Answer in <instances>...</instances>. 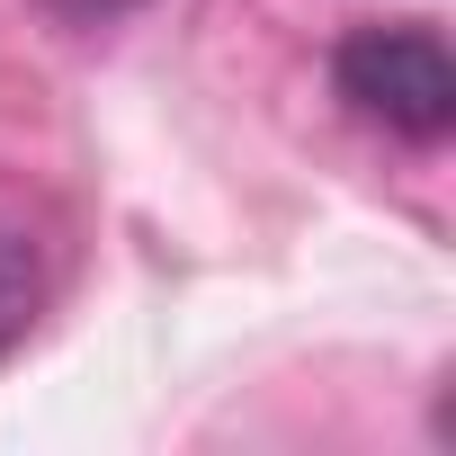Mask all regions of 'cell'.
<instances>
[{
    "instance_id": "3",
    "label": "cell",
    "mask_w": 456,
    "mask_h": 456,
    "mask_svg": "<svg viewBox=\"0 0 456 456\" xmlns=\"http://www.w3.org/2000/svg\"><path fill=\"white\" fill-rule=\"evenodd\" d=\"M63 19H117V10H134V0H54Z\"/></svg>"
},
{
    "instance_id": "1",
    "label": "cell",
    "mask_w": 456,
    "mask_h": 456,
    "mask_svg": "<svg viewBox=\"0 0 456 456\" xmlns=\"http://www.w3.org/2000/svg\"><path fill=\"white\" fill-rule=\"evenodd\" d=\"M331 90H340L367 126H385V134H403V143H438V134L456 126V63H447L438 28H420V19L349 28L340 54H331Z\"/></svg>"
},
{
    "instance_id": "2",
    "label": "cell",
    "mask_w": 456,
    "mask_h": 456,
    "mask_svg": "<svg viewBox=\"0 0 456 456\" xmlns=\"http://www.w3.org/2000/svg\"><path fill=\"white\" fill-rule=\"evenodd\" d=\"M45 287H54V251L37 233L28 206H0V358L28 340V322L45 314Z\"/></svg>"
}]
</instances>
